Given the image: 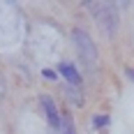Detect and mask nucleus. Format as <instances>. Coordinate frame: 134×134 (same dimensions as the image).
Returning <instances> with one entry per match:
<instances>
[{"mask_svg":"<svg viewBox=\"0 0 134 134\" xmlns=\"http://www.w3.org/2000/svg\"><path fill=\"white\" fill-rule=\"evenodd\" d=\"M72 42H74V46H76L79 55L86 60V65H88V67H95V65H97V58H99L97 46H95L93 37H90L83 28H74V30H72Z\"/></svg>","mask_w":134,"mask_h":134,"instance_id":"2","label":"nucleus"},{"mask_svg":"<svg viewBox=\"0 0 134 134\" xmlns=\"http://www.w3.org/2000/svg\"><path fill=\"white\" fill-rule=\"evenodd\" d=\"M127 79L134 81V67H130V69H127Z\"/></svg>","mask_w":134,"mask_h":134,"instance_id":"9","label":"nucleus"},{"mask_svg":"<svg viewBox=\"0 0 134 134\" xmlns=\"http://www.w3.org/2000/svg\"><path fill=\"white\" fill-rule=\"evenodd\" d=\"M90 122H93V127H107L111 120H109L107 113H99V116H93V120H90Z\"/></svg>","mask_w":134,"mask_h":134,"instance_id":"7","label":"nucleus"},{"mask_svg":"<svg viewBox=\"0 0 134 134\" xmlns=\"http://www.w3.org/2000/svg\"><path fill=\"white\" fill-rule=\"evenodd\" d=\"M58 132H60V134H76L74 122H72V116H67V113L60 116V127H58Z\"/></svg>","mask_w":134,"mask_h":134,"instance_id":"6","label":"nucleus"},{"mask_svg":"<svg viewBox=\"0 0 134 134\" xmlns=\"http://www.w3.org/2000/svg\"><path fill=\"white\" fill-rule=\"evenodd\" d=\"M40 102H42V109H44V116H46L49 125H51L53 130H58V127H60V111L55 109L53 99H51V95H42Z\"/></svg>","mask_w":134,"mask_h":134,"instance_id":"3","label":"nucleus"},{"mask_svg":"<svg viewBox=\"0 0 134 134\" xmlns=\"http://www.w3.org/2000/svg\"><path fill=\"white\" fill-rule=\"evenodd\" d=\"M83 5L93 12L95 21L104 30V35L107 37H116V32H118V9H116V2H83Z\"/></svg>","mask_w":134,"mask_h":134,"instance_id":"1","label":"nucleus"},{"mask_svg":"<svg viewBox=\"0 0 134 134\" xmlns=\"http://www.w3.org/2000/svg\"><path fill=\"white\" fill-rule=\"evenodd\" d=\"M58 74L67 81V86H74V88H81V74L76 72V67L72 65V63H67L63 60L60 65H58Z\"/></svg>","mask_w":134,"mask_h":134,"instance_id":"4","label":"nucleus"},{"mask_svg":"<svg viewBox=\"0 0 134 134\" xmlns=\"http://www.w3.org/2000/svg\"><path fill=\"white\" fill-rule=\"evenodd\" d=\"M42 74H44L49 81H55V72H53V69H42Z\"/></svg>","mask_w":134,"mask_h":134,"instance_id":"8","label":"nucleus"},{"mask_svg":"<svg viewBox=\"0 0 134 134\" xmlns=\"http://www.w3.org/2000/svg\"><path fill=\"white\" fill-rule=\"evenodd\" d=\"M65 93H67V97H69V102H72V104H76V107H83V93H81V88L65 86Z\"/></svg>","mask_w":134,"mask_h":134,"instance_id":"5","label":"nucleus"}]
</instances>
